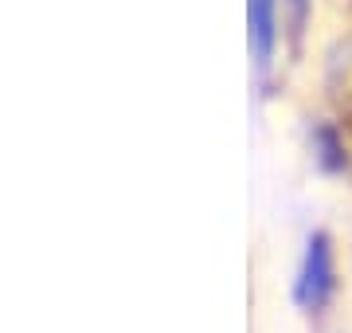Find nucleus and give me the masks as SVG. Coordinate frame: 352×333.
Here are the masks:
<instances>
[{
  "label": "nucleus",
  "mask_w": 352,
  "mask_h": 333,
  "mask_svg": "<svg viewBox=\"0 0 352 333\" xmlns=\"http://www.w3.org/2000/svg\"><path fill=\"white\" fill-rule=\"evenodd\" d=\"M286 4H289V12H294V20L302 24L305 20V4H309V0H286Z\"/></svg>",
  "instance_id": "2"
},
{
  "label": "nucleus",
  "mask_w": 352,
  "mask_h": 333,
  "mask_svg": "<svg viewBox=\"0 0 352 333\" xmlns=\"http://www.w3.org/2000/svg\"><path fill=\"white\" fill-rule=\"evenodd\" d=\"M247 28H251V55L258 71H270L282 36V12L278 0H247Z\"/></svg>",
  "instance_id": "1"
}]
</instances>
